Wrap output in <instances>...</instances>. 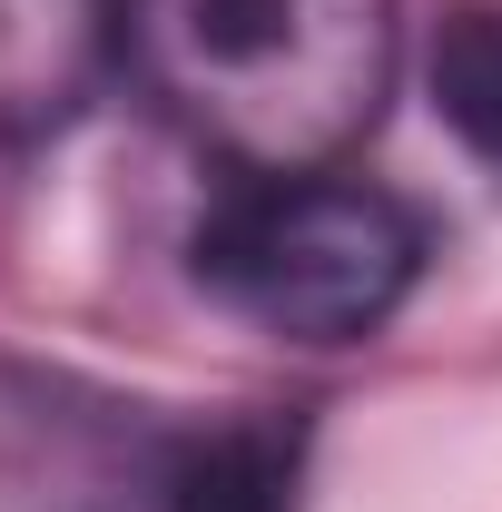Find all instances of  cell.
I'll list each match as a JSON object with an SVG mask.
<instances>
[{"instance_id":"cell-1","label":"cell","mask_w":502,"mask_h":512,"mask_svg":"<svg viewBox=\"0 0 502 512\" xmlns=\"http://www.w3.org/2000/svg\"><path fill=\"white\" fill-rule=\"evenodd\" d=\"M128 69L237 178H306L384 119L394 0H128Z\"/></svg>"},{"instance_id":"cell-2","label":"cell","mask_w":502,"mask_h":512,"mask_svg":"<svg viewBox=\"0 0 502 512\" xmlns=\"http://www.w3.org/2000/svg\"><path fill=\"white\" fill-rule=\"evenodd\" d=\"M197 286L286 345H355L375 335L424 266V227L365 178H237L197 217Z\"/></svg>"},{"instance_id":"cell-3","label":"cell","mask_w":502,"mask_h":512,"mask_svg":"<svg viewBox=\"0 0 502 512\" xmlns=\"http://www.w3.org/2000/svg\"><path fill=\"white\" fill-rule=\"evenodd\" d=\"M109 60H128V0H0V148L69 128Z\"/></svg>"},{"instance_id":"cell-4","label":"cell","mask_w":502,"mask_h":512,"mask_svg":"<svg viewBox=\"0 0 502 512\" xmlns=\"http://www.w3.org/2000/svg\"><path fill=\"white\" fill-rule=\"evenodd\" d=\"M434 109L443 128L502 168V10H463V20H443L434 40Z\"/></svg>"},{"instance_id":"cell-5","label":"cell","mask_w":502,"mask_h":512,"mask_svg":"<svg viewBox=\"0 0 502 512\" xmlns=\"http://www.w3.org/2000/svg\"><path fill=\"white\" fill-rule=\"evenodd\" d=\"M276 493H286V453L266 434H227L188 473V512H276Z\"/></svg>"}]
</instances>
